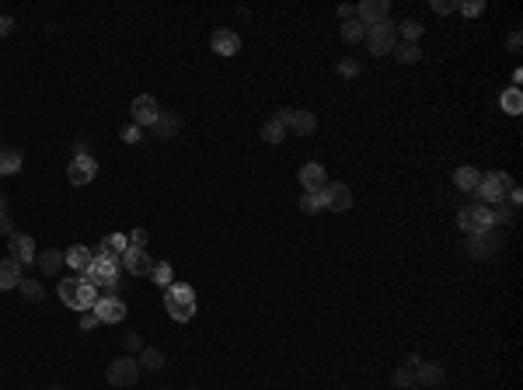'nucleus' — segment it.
<instances>
[{
    "instance_id": "1",
    "label": "nucleus",
    "mask_w": 523,
    "mask_h": 390,
    "mask_svg": "<svg viewBox=\"0 0 523 390\" xmlns=\"http://www.w3.org/2000/svg\"><path fill=\"white\" fill-rule=\"evenodd\" d=\"M164 307H168V317H175L178 324L192 320L195 317V289L185 282H171L164 289Z\"/></svg>"
},
{
    "instance_id": "2",
    "label": "nucleus",
    "mask_w": 523,
    "mask_h": 390,
    "mask_svg": "<svg viewBox=\"0 0 523 390\" xmlns=\"http://www.w3.org/2000/svg\"><path fill=\"white\" fill-rule=\"evenodd\" d=\"M60 300H63V307H70V310H95V303H98V289L91 286V282H84V279H63L60 282Z\"/></svg>"
},
{
    "instance_id": "3",
    "label": "nucleus",
    "mask_w": 523,
    "mask_h": 390,
    "mask_svg": "<svg viewBox=\"0 0 523 390\" xmlns=\"http://www.w3.org/2000/svg\"><path fill=\"white\" fill-rule=\"evenodd\" d=\"M457 227L471 237H481V234H492L495 220H492V209L488 206H464L457 213Z\"/></svg>"
},
{
    "instance_id": "4",
    "label": "nucleus",
    "mask_w": 523,
    "mask_h": 390,
    "mask_svg": "<svg viewBox=\"0 0 523 390\" xmlns=\"http://www.w3.org/2000/svg\"><path fill=\"white\" fill-rule=\"evenodd\" d=\"M509 188H513L509 174L492 171V174H481V185L474 188V195H478L481 202H495V206H502V199L509 195Z\"/></svg>"
},
{
    "instance_id": "5",
    "label": "nucleus",
    "mask_w": 523,
    "mask_h": 390,
    "mask_svg": "<svg viewBox=\"0 0 523 390\" xmlns=\"http://www.w3.org/2000/svg\"><path fill=\"white\" fill-rule=\"evenodd\" d=\"M115 279H119V258L95 254V261H91L88 272H84V282H91V286L98 289V286H115Z\"/></svg>"
},
{
    "instance_id": "6",
    "label": "nucleus",
    "mask_w": 523,
    "mask_h": 390,
    "mask_svg": "<svg viewBox=\"0 0 523 390\" xmlns=\"http://www.w3.org/2000/svg\"><path fill=\"white\" fill-rule=\"evenodd\" d=\"M363 39H367V46H370V53H373V56H387V53H394V25H391V22H377V25H370Z\"/></svg>"
},
{
    "instance_id": "7",
    "label": "nucleus",
    "mask_w": 523,
    "mask_h": 390,
    "mask_svg": "<svg viewBox=\"0 0 523 390\" xmlns=\"http://www.w3.org/2000/svg\"><path fill=\"white\" fill-rule=\"evenodd\" d=\"M276 119L283 122V129H290V133H297V136H307V133H314V129H318V119H314V112H300V108H280V112H276Z\"/></svg>"
},
{
    "instance_id": "8",
    "label": "nucleus",
    "mask_w": 523,
    "mask_h": 390,
    "mask_svg": "<svg viewBox=\"0 0 523 390\" xmlns=\"http://www.w3.org/2000/svg\"><path fill=\"white\" fill-rule=\"evenodd\" d=\"M108 383L112 387H133L136 380H140V362L136 359H129V355H122V359H115L112 366H108Z\"/></svg>"
},
{
    "instance_id": "9",
    "label": "nucleus",
    "mask_w": 523,
    "mask_h": 390,
    "mask_svg": "<svg viewBox=\"0 0 523 390\" xmlns=\"http://www.w3.org/2000/svg\"><path fill=\"white\" fill-rule=\"evenodd\" d=\"M129 112H133V126H154L157 122V115H161V108H157V101L150 98V95H140V98H133V105H129Z\"/></svg>"
},
{
    "instance_id": "10",
    "label": "nucleus",
    "mask_w": 523,
    "mask_h": 390,
    "mask_svg": "<svg viewBox=\"0 0 523 390\" xmlns=\"http://www.w3.org/2000/svg\"><path fill=\"white\" fill-rule=\"evenodd\" d=\"M95 174H98V161H95L91 154L74 157V161H70V168H67L70 185H88V181H95Z\"/></svg>"
},
{
    "instance_id": "11",
    "label": "nucleus",
    "mask_w": 523,
    "mask_h": 390,
    "mask_svg": "<svg viewBox=\"0 0 523 390\" xmlns=\"http://www.w3.org/2000/svg\"><path fill=\"white\" fill-rule=\"evenodd\" d=\"M95 317L102 324H119V320H126V303L119 296H102L95 303Z\"/></svg>"
},
{
    "instance_id": "12",
    "label": "nucleus",
    "mask_w": 523,
    "mask_h": 390,
    "mask_svg": "<svg viewBox=\"0 0 523 390\" xmlns=\"http://www.w3.org/2000/svg\"><path fill=\"white\" fill-rule=\"evenodd\" d=\"M387 11H391L387 0H363V4L356 8V18H360L363 29H370V25H377V22H387Z\"/></svg>"
},
{
    "instance_id": "13",
    "label": "nucleus",
    "mask_w": 523,
    "mask_h": 390,
    "mask_svg": "<svg viewBox=\"0 0 523 390\" xmlns=\"http://www.w3.org/2000/svg\"><path fill=\"white\" fill-rule=\"evenodd\" d=\"M321 195H325V209L346 213V209L353 206V192H349V185H342V181H335V185H325V188H321Z\"/></svg>"
},
{
    "instance_id": "14",
    "label": "nucleus",
    "mask_w": 523,
    "mask_h": 390,
    "mask_svg": "<svg viewBox=\"0 0 523 390\" xmlns=\"http://www.w3.org/2000/svg\"><path fill=\"white\" fill-rule=\"evenodd\" d=\"M209 46H213L216 56H237V53H241V39H237V32H230V29H216L213 39H209Z\"/></svg>"
},
{
    "instance_id": "15",
    "label": "nucleus",
    "mask_w": 523,
    "mask_h": 390,
    "mask_svg": "<svg viewBox=\"0 0 523 390\" xmlns=\"http://www.w3.org/2000/svg\"><path fill=\"white\" fill-rule=\"evenodd\" d=\"M11 258L18 265H32L35 261V241L29 234H11Z\"/></svg>"
},
{
    "instance_id": "16",
    "label": "nucleus",
    "mask_w": 523,
    "mask_h": 390,
    "mask_svg": "<svg viewBox=\"0 0 523 390\" xmlns=\"http://www.w3.org/2000/svg\"><path fill=\"white\" fill-rule=\"evenodd\" d=\"M300 185H304V192H321V188L328 185V178H325V168H321L318 161L304 164V168H300Z\"/></svg>"
},
{
    "instance_id": "17",
    "label": "nucleus",
    "mask_w": 523,
    "mask_h": 390,
    "mask_svg": "<svg viewBox=\"0 0 523 390\" xmlns=\"http://www.w3.org/2000/svg\"><path fill=\"white\" fill-rule=\"evenodd\" d=\"M122 265H126L133 275H150V268H154V261H150V254H147L143 247H126Z\"/></svg>"
},
{
    "instance_id": "18",
    "label": "nucleus",
    "mask_w": 523,
    "mask_h": 390,
    "mask_svg": "<svg viewBox=\"0 0 523 390\" xmlns=\"http://www.w3.org/2000/svg\"><path fill=\"white\" fill-rule=\"evenodd\" d=\"M22 282V265L15 258H4L0 261V289H18Z\"/></svg>"
},
{
    "instance_id": "19",
    "label": "nucleus",
    "mask_w": 523,
    "mask_h": 390,
    "mask_svg": "<svg viewBox=\"0 0 523 390\" xmlns=\"http://www.w3.org/2000/svg\"><path fill=\"white\" fill-rule=\"evenodd\" d=\"M70 268H77V272H88V265L95 261V251L91 247H84V244H74L70 251H67V258H63Z\"/></svg>"
},
{
    "instance_id": "20",
    "label": "nucleus",
    "mask_w": 523,
    "mask_h": 390,
    "mask_svg": "<svg viewBox=\"0 0 523 390\" xmlns=\"http://www.w3.org/2000/svg\"><path fill=\"white\" fill-rule=\"evenodd\" d=\"M453 185H457L460 192H474V188L481 185V171H478V168H457V171H453Z\"/></svg>"
},
{
    "instance_id": "21",
    "label": "nucleus",
    "mask_w": 523,
    "mask_h": 390,
    "mask_svg": "<svg viewBox=\"0 0 523 390\" xmlns=\"http://www.w3.org/2000/svg\"><path fill=\"white\" fill-rule=\"evenodd\" d=\"M126 247H129V241H126L122 234H108V237H102L98 254H105V258H119V254H126Z\"/></svg>"
},
{
    "instance_id": "22",
    "label": "nucleus",
    "mask_w": 523,
    "mask_h": 390,
    "mask_svg": "<svg viewBox=\"0 0 523 390\" xmlns=\"http://www.w3.org/2000/svg\"><path fill=\"white\" fill-rule=\"evenodd\" d=\"M339 35H342V42H346V46H356V42H363V35H367V29L360 25V18H349V22H342V29H339Z\"/></svg>"
},
{
    "instance_id": "23",
    "label": "nucleus",
    "mask_w": 523,
    "mask_h": 390,
    "mask_svg": "<svg viewBox=\"0 0 523 390\" xmlns=\"http://www.w3.org/2000/svg\"><path fill=\"white\" fill-rule=\"evenodd\" d=\"M499 105H502L506 115H520V112H523V95H520V88H506L502 98H499Z\"/></svg>"
},
{
    "instance_id": "24",
    "label": "nucleus",
    "mask_w": 523,
    "mask_h": 390,
    "mask_svg": "<svg viewBox=\"0 0 523 390\" xmlns=\"http://www.w3.org/2000/svg\"><path fill=\"white\" fill-rule=\"evenodd\" d=\"M150 129H154L161 140H171V136L178 133V115H168V112H161V115H157V122H154Z\"/></svg>"
},
{
    "instance_id": "25",
    "label": "nucleus",
    "mask_w": 523,
    "mask_h": 390,
    "mask_svg": "<svg viewBox=\"0 0 523 390\" xmlns=\"http://www.w3.org/2000/svg\"><path fill=\"white\" fill-rule=\"evenodd\" d=\"M22 168V154L18 150H8V147H0V174H15Z\"/></svg>"
},
{
    "instance_id": "26",
    "label": "nucleus",
    "mask_w": 523,
    "mask_h": 390,
    "mask_svg": "<svg viewBox=\"0 0 523 390\" xmlns=\"http://www.w3.org/2000/svg\"><path fill=\"white\" fill-rule=\"evenodd\" d=\"M440 366L433 362H415V383H440Z\"/></svg>"
},
{
    "instance_id": "27",
    "label": "nucleus",
    "mask_w": 523,
    "mask_h": 390,
    "mask_svg": "<svg viewBox=\"0 0 523 390\" xmlns=\"http://www.w3.org/2000/svg\"><path fill=\"white\" fill-rule=\"evenodd\" d=\"M283 136H287V129H283V122L276 115L262 126V140H266V143H283Z\"/></svg>"
},
{
    "instance_id": "28",
    "label": "nucleus",
    "mask_w": 523,
    "mask_h": 390,
    "mask_svg": "<svg viewBox=\"0 0 523 390\" xmlns=\"http://www.w3.org/2000/svg\"><path fill=\"white\" fill-rule=\"evenodd\" d=\"M60 265H63V254L53 247V251H42L39 254V268L46 272V275H53V272H60Z\"/></svg>"
},
{
    "instance_id": "29",
    "label": "nucleus",
    "mask_w": 523,
    "mask_h": 390,
    "mask_svg": "<svg viewBox=\"0 0 523 390\" xmlns=\"http://www.w3.org/2000/svg\"><path fill=\"white\" fill-rule=\"evenodd\" d=\"M150 279H154L157 286H164V289H168V286L175 282V272H171V265H168V261H154V268H150Z\"/></svg>"
},
{
    "instance_id": "30",
    "label": "nucleus",
    "mask_w": 523,
    "mask_h": 390,
    "mask_svg": "<svg viewBox=\"0 0 523 390\" xmlns=\"http://www.w3.org/2000/svg\"><path fill=\"white\" fill-rule=\"evenodd\" d=\"M300 209H304V213H321V209H325V195H321V192H304Z\"/></svg>"
},
{
    "instance_id": "31",
    "label": "nucleus",
    "mask_w": 523,
    "mask_h": 390,
    "mask_svg": "<svg viewBox=\"0 0 523 390\" xmlns=\"http://www.w3.org/2000/svg\"><path fill=\"white\" fill-rule=\"evenodd\" d=\"M394 56H398L401 63H415L422 53H419V46H415V42H401V46H394Z\"/></svg>"
},
{
    "instance_id": "32",
    "label": "nucleus",
    "mask_w": 523,
    "mask_h": 390,
    "mask_svg": "<svg viewBox=\"0 0 523 390\" xmlns=\"http://www.w3.org/2000/svg\"><path fill=\"white\" fill-rule=\"evenodd\" d=\"M18 289H22V293H25L29 300H35V303H39V300L46 296V289H42V282H35V279H22V282H18Z\"/></svg>"
},
{
    "instance_id": "33",
    "label": "nucleus",
    "mask_w": 523,
    "mask_h": 390,
    "mask_svg": "<svg viewBox=\"0 0 523 390\" xmlns=\"http://www.w3.org/2000/svg\"><path fill=\"white\" fill-rule=\"evenodd\" d=\"M415 362H419V359H408V366H405V369H398V376H394V383H398V387L415 383Z\"/></svg>"
},
{
    "instance_id": "34",
    "label": "nucleus",
    "mask_w": 523,
    "mask_h": 390,
    "mask_svg": "<svg viewBox=\"0 0 523 390\" xmlns=\"http://www.w3.org/2000/svg\"><path fill=\"white\" fill-rule=\"evenodd\" d=\"M401 35H405V42H419V35H422V25L419 22H401Z\"/></svg>"
},
{
    "instance_id": "35",
    "label": "nucleus",
    "mask_w": 523,
    "mask_h": 390,
    "mask_svg": "<svg viewBox=\"0 0 523 390\" xmlns=\"http://www.w3.org/2000/svg\"><path fill=\"white\" fill-rule=\"evenodd\" d=\"M140 359H143V366H147V369H161V366H164V355H161L157 348H143V355H140Z\"/></svg>"
},
{
    "instance_id": "36",
    "label": "nucleus",
    "mask_w": 523,
    "mask_h": 390,
    "mask_svg": "<svg viewBox=\"0 0 523 390\" xmlns=\"http://www.w3.org/2000/svg\"><path fill=\"white\" fill-rule=\"evenodd\" d=\"M460 11H464L467 18H478V15L485 11V4H481V0H467V4H460Z\"/></svg>"
},
{
    "instance_id": "37",
    "label": "nucleus",
    "mask_w": 523,
    "mask_h": 390,
    "mask_svg": "<svg viewBox=\"0 0 523 390\" xmlns=\"http://www.w3.org/2000/svg\"><path fill=\"white\" fill-rule=\"evenodd\" d=\"M126 241H129V247H147V230H140V227H136Z\"/></svg>"
},
{
    "instance_id": "38",
    "label": "nucleus",
    "mask_w": 523,
    "mask_h": 390,
    "mask_svg": "<svg viewBox=\"0 0 523 390\" xmlns=\"http://www.w3.org/2000/svg\"><path fill=\"white\" fill-rule=\"evenodd\" d=\"M122 140H126V143H140V140H143L140 126H126V129H122Z\"/></svg>"
},
{
    "instance_id": "39",
    "label": "nucleus",
    "mask_w": 523,
    "mask_h": 390,
    "mask_svg": "<svg viewBox=\"0 0 523 390\" xmlns=\"http://www.w3.org/2000/svg\"><path fill=\"white\" fill-rule=\"evenodd\" d=\"M95 324H102V320L95 317V310H84V314H81V331H91Z\"/></svg>"
},
{
    "instance_id": "40",
    "label": "nucleus",
    "mask_w": 523,
    "mask_h": 390,
    "mask_svg": "<svg viewBox=\"0 0 523 390\" xmlns=\"http://www.w3.org/2000/svg\"><path fill=\"white\" fill-rule=\"evenodd\" d=\"M453 8H457L453 0H433V11H436V15H450Z\"/></svg>"
},
{
    "instance_id": "41",
    "label": "nucleus",
    "mask_w": 523,
    "mask_h": 390,
    "mask_svg": "<svg viewBox=\"0 0 523 390\" xmlns=\"http://www.w3.org/2000/svg\"><path fill=\"white\" fill-rule=\"evenodd\" d=\"M339 70H342L346 77H356V74H360V63H356V60H342V63H339Z\"/></svg>"
},
{
    "instance_id": "42",
    "label": "nucleus",
    "mask_w": 523,
    "mask_h": 390,
    "mask_svg": "<svg viewBox=\"0 0 523 390\" xmlns=\"http://www.w3.org/2000/svg\"><path fill=\"white\" fill-rule=\"evenodd\" d=\"M0 230H4V234L11 230V216H8V202L4 199H0Z\"/></svg>"
},
{
    "instance_id": "43",
    "label": "nucleus",
    "mask_w": 523,
    "mask_h": 390,
    "mask_svg": "<svg viewBox=\"0 0 523 390\" xmlns=\"http://www.w3.org/2000/svg\"><path fill=\"white\" fill-rule=\"evenodd\" d=\"M15 32V18L11 15H0V35H11Z\"/></svg>"
},
{
    "instance_id": "44",
    "label": "nucleus",
    "mask_w": 523,
    "mask_h": 390,
    "mask_svg": "<svg viewBox=\"0 0 523 390\" xmlns=\"http://www.w3.org/2000/svg\"><path fill=\"white\" fill-rule=\"evenodd\" d=\"M339 15H342V22H349V18H356V8H353V4H342Z\"/></svg>"
},
{
    "instance_id": "45",
    "label": "nucleus",
    "mask_w": 523,
    "mask_h": 390,
    "mask_svg": "<svg viewBox=\"0 0 523 390\" xmlns=\"http://www.w3.org/2000/svg\"><path fill=\"white\" fill-rule=\"evenodd\" d=\"M509 53H520V32L509 35Z\"/></svg>"
},
{
    "instance_id": "46",
    "label": "nucleus",
    "mask_w": 523,
    "mask_h": 390,
    "mask_svg": "<svg viewBox=\"0 0 523 390\" xmlns=\"http://www.w3.org/2000/svg\"><path fill=\"white\" fill-rule=\"evenodd\" d=\"M49 390H63V387H49Z\"/></svg>"
}]
</instances>
